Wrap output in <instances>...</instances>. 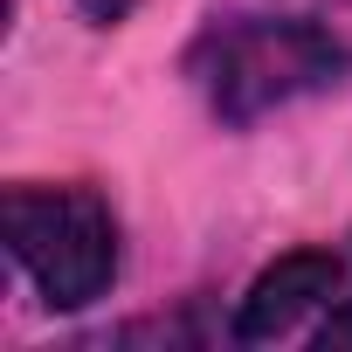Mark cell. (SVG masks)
Instances as JSON below:
<instances>
[{
    "label": "cell",
    "mask_w": 352,
    "mask_h": 352,
    "mask_svg": "<svg viewBox=\"0 0 352 352\" xmlns=\"http://www.w3.org/2000/svg\"><path fill=\"white\" fill-rule=\"evenodd\" d=\"M76 8H83L90 21H104V28H111V21H124V14L138 8V0H76Z\"/></svg>",
    "instance_id": "obj_5"
},
{
    "label": "cell",
    "mask_w": 352,
    "mask_h": 352,
    "mask_svg": "<svg viewBox=\"0 0 352 352\" xmlns=\"http://www.w3.org/2000/svg\"><path fill=\"white\" fill-rule=\"evenodd\" d=\"M318 345H324V352H352V297L331 304V318L318 324Z\"/></svg>",
    "instance_id": "obj_4"
},
{
    "label": "cell",
    "mask_w": 352,
    "mask_h": 352,
    "mask_svg": "<svg viewBox=\"0 0 352 352\" xmlns=\"http://www.w3.org/2000/svg\"><path fill=\"white\" fill-rule=\"evenodd\" d=\"M345 283V263L331 249H290L270 270H256V283L235 297V338L242 345H270L283 331H297L311 311H324Z\"/></svg>",
    "instance_id": "obj_3"
},
{
    "label": "cell",
    "mask_w": 352,
    "mask_h": 352,
    "mask_svg": "<svg viewBox=\"0 0 352 352\" xmlns=\"http://www.w3.org/2000/svg\"><path fill=\"white\" fill-rule=\"evenodd\" d=\"M8 256L28 270L49 311H90L118 283V221L97 187H8Z\"/></svg>",
    "instance_id": "obj_2"
},
{
    "label": "cell",
    "mask_w": 352,
    "mask_h": 352,
    "mask_svg": "<svg viewBox=\"0 0 352 352\" xmlns=\"http://www.w3.org/2000/svg\"><path fill=\"white\" fill-rule=\"evenodd\" d=\"M352 63V49L304 14H242V21H214L194 42V83L208 90L221 124H256L276 104H297L324 83H338Z\"/></svg>",
    "instance_id": "obj_1"
}]
</instances>
